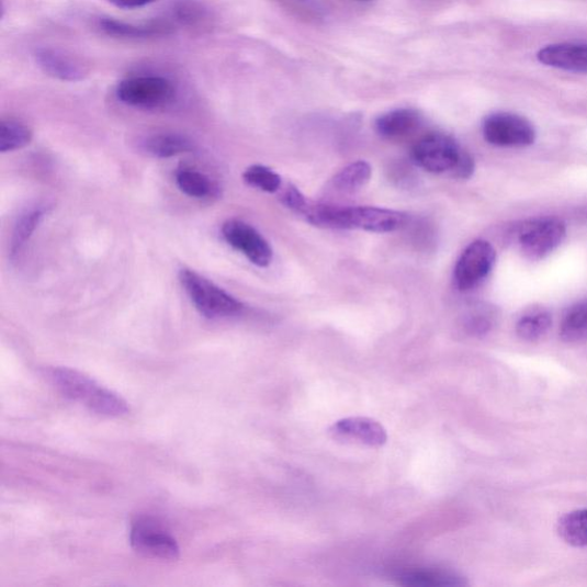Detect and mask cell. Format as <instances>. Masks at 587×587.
<instances>
[{
  "label": "cell",
  "instance_id": "cell-1",
  "mask_svg": "<svg viewBox=\"0 0 587 587\" xmlns=\"http://www.w3.org/2000/svg\"><path fill=\"white\" fill-rule=\"evenodd\" d=\"M43 375L63 396L84 405L97 415L122 417L131 413L129 405L118 394L80 371L49 368L44 370Z\"/></svg>",
  "mask_w": 587,
  "mask_h": 587
},
{
  "label": "cell",
  "instance_id": "cell-2",
  "mask_svg": "<svg viewBox=\"0 0 587 587\" xmlns=\"http://www.w3.org/2000/svg\"><path fill=\"white\" fill-rule=\"evenodd\" d=\"M303 215L315 226L335 229H363L374 234L395 233L406 223V215L377 207L315 206Z\"/></svg>",
  "mask_w": 587,
  "mask_h": 587
},
{
  "label": "cell",
  "instance_id": "cell-3",
  "mask_svg": "<svg viewBox=\"0 0 587 587\" xmlns=\"http://www.w3.org/2000/svg\"><path fill=\"white\" fill-rule=\"evenodd\" d=\"M415 162L431 173H450L467 180L475 171V162L470 153L445 134H430L414 147Z\"/></svg>",
  "mask_w": 587,
  "mask_h": 587
},
{
  "label": "cell",
  "instance_id": "cell-4",
  "mask_svg": "<svg viewBox=\"0 0 587 587\" xmlns=\"http://www.w3.org/2000/svg\"><path fill=\"white\" fill-rule=\"evenodd\" d=\"M180 282L195 309L208 319L234 317L244 311L239 300L193 270L183 269Z\"/></svg>",
  "mask_w": 587,
  "mask_h": 587
},
{
  "label": "cell",
  "instance_id": "cell-5",
  "mask_svg": "<svg viewBox=\"0 0 587 587\" xmlns=\"http://www.w3.org/2000/svg\"><path fill=\"white\" fill-rule=\"evenodd\" d=\"M176 95L174 83L159 75L133 76L122 80L116 88V97L122 104L146 111L171 105Z\"/></svg>",
  "mask_w": 587,
  "mask_h": 587
},
{
  "label": "cell",
  "instance_id": "cell-6",
  "mask_svg": "<svg viewBox=\"0 0 587 587\" xmlns=\"http://www.w3.org/2000/svg\"><path fill=\"white\" fill-rule=\"evenodd\" d=\"M483 136L498 147H527L534 143L535 131L530 121L513 113H495L483 122Z\"/></svg>",
  "mask_w": 587,
  "mask_h": 587
},
{
  "label": "cell",
  "instance_id": "cell-7",
  "mask_svg": "<svg viewBox=\"0 0 587 587\" xmlns=\"http://www.w3.org/2000/svg\"><path fill=\"white\" fill-rule=\"evenodd\" d=\"M567 235L566 225L556 218L532 221L520 229L519 244L524 257L539 261L548 257Z\"/></svg>",
  "mask_w": 587,
  "mask_h": 587
},
{
  "label": "cell",
  "instance_id": "cell-8",
  "mask_svg": "<svg viewBox=\"0 0 587 587\" xmlns=\"http://www.w3.org/2000/svg\"><path fill=\"white\" fill-rule=\"evenodd\" d=\"M497 253L486 240L472 242L459 258L454 269L455 285L459 291L469 292L477 287L492 272Z\"/></svg>",
  "mask_w": 587,
  "mask_h": 587
},
{
  "label": "cell",
  "instance_id": "cell-9",
  "mask_svg": "<svg viewBox=\"0 0 587 587\" xmlns=\"http://www.w3.org/2000/svg\"><path fill=\"white\" fill-rule=\"evenodd\" d=\"M131 541L134 550L144 556L161 560L180 557L181 549L172 534L150 518H140L133 524Z\"/></svg>",
  "mask_w": 587,
  "mask_h": 587
},
{
  "label": "cell",
  "instance_id": "cell-10",
  "mask_svg": "<svg viewBox=\"0 0 587 587\" xmlns=\"http://www.w3.org/2000/svg\"><path fill=\"white\" fill-rule=\"evenodd\" d=\"M224 240L240 251L255 266L268 268L273 260V250L257 228L240 219H229L223 224Z\"/></svg>",
  "mask_w": 587,
  "mask_h": 587
},
{
  "label": "cell",
  "instance_id": "cell-11",
  "mask_svg": "<svg viewBox=\"0 0 587 587\" xmlns=\"http://www.w3.org/2000/svg\"><path fill=\"white\" fill-rule=\"evenodd\" d=\"M34 58L46 75L63 82H81L90 75V66L82 57L60 47H37Z\"/></svg>",
  "mask_w": 587,
  "mask_h": 587
},
{
  "label": "cell",
  "instance_id": "cell-12",
  "mask_svg": "<svg viewBox=\"0 0 587 587\" xmlns=\"http://www.w3.org/2000/svg\"><path fill=\"white\" fill-rule=\"evenodd\" d=\"M99 29L113 38L131 41L163 37L174 33L173 23L161 19L136 24L113 18H102L99 20Z\"/></svg>",
  "mask_w": 587,
  "mask_h": 587
},
{
  "label": "cell",
  "instance_id": "cell-13",
  "mask_svg": "<svg viewBox=\"0 0 587 587\" xmlns=\"http://www.w3.org/2000/svg\"><path fill=\"white\" fill-rule=\"evenodd\" d=\"M538 59L541 64L560 70L587 74V43L566 42L543 47Z\"/></svg>",
  "mask_w": 587,
  "mask_h": 587
},
{
  "label": "cell",
  "instance_id": "cell-14",
  "mask_svg": "<svg viewBox=\"0 0 587 587\" xmlns=\"http://www.w3.org/2000/svg\"><path fill=\"white\" fill-rule=\"evenodd\" d=\"M422 116L411 109H399L382 114L375 121L376 133L387 139H398L417 132Z\"/></svg>",
  "mask_w": 587,
  "mask_h": 587
},
{
  "label": "cell",
  "instance_id": "cell-15",
  "mask_svg": "<svg viewBox=\"0 0 587 587\" xmlns=\"http://www.w3.org/2000/svg\"><path fill=\"white\" fill-rule=\"evenodd\" d=\"M331 432L338 437L352 438L371 447L387 442V432L379 422L368 418H349L338 421Z\"/></svg>",
  "mask_w": 587,
  "mask_h": 587
},
{
  "label": "cell",
  "instance_id": "cell-16",
  "mask_svg": "<svg viewBox=\"0 0 587 587\" xmlns=\"http://www.w3.org/2000/svg\"><path fill=\"white\" fill-rule=\"evenodd\" d=\"M195 145L189 137L174 134L162 133L149 136L143 143V149L148 156L158 159H170L177 156L193 151Z\"/></svg>",
  "mask_w": 587,
  "mask_h": 587
},
{
  "label": "cell",
  "instance_id": "cell-17",
  "mask_svg": "<svg viewBox=\"0 0 587 587\" xmlns=\"http://www.w3.org/2000/svg\"><path fill=\"white\" fill-rule=\"evenodd\" d=\"M398 582L404 586L414 587H453L467 585V582L461 575L436 571L407 572L398 576Z\"/></svg>",
  "mask_w": 587,
  "mask_h": 587
},
{
  "label": "cell",
  "instance_id": "cell-18",
  "mask_svg": "<svg viewBox=\"0 0 587 587\" xmlns=\"http://www.w3.org/2000/svg\"><path fill=\"white\" fill-rule=\"evenodd\" d=\"M46 214L47 208L44 206H38L25 212L19 218L14 226L13 236L11 239L10 252L12 259H15L24 246L27 245Z\"/></svg>",
  "mask_w": 587,
  "mask_h": 587
},
{
  "label": "cell",
  "instance_id": "cell-19",
  "mask_svg": "<svg viewBox=\"0 0 587 587\" xmlns=\"http://www.w3.org/2000/svg\"><path fill=\"white\" fill-rule=\"evenodd\" d=\"M557 533L561 540L573 548L587 546V509L574 510L561 518Z\"/></svg>",
  "mask_w": 587,
  "mask_h": 587
},
{
  "label": "cell",
  "instance_id": "cell-20",
  "mask_svg": "<svg viewBox=\"0 0 587 587\" xmlns=\"http://www.w3.org/2000/svg\"><path fill=\"white\" fill-rule=\"evenodd\" d=\"M172 19L184 27L206 29L212 23V14L195 0H177L171 9Z\"/></svg>",
  "mask_w": 587,
  "mask_h": 587
},
{
  "label": "cell",
  "instance_id": "cell-21",
  "mask_svg": "<svg viewBox=\"0 0 587 587\" xmlns=\"http://www.w3.org/2000/svg\"><path fill=\"white\" fill-rule=\"evenodd\" d=\"M33 140L31 127L14 118H4L0 123V151L8 153L29 146Z\"/></svg>",
  "mask_w": 587,
  "mask_h": 587
},
{
  "label": "cell",
  "instance_id": "cell-22",
  "mask_svg": "<svg viewBox=\"0 0 587 587\" xmlns=\"http://www.w3.org/2000/svg\"><path fill=\"white\" fill-rule=\"evenodd\" d=\"M372 168L365 161H357L341 170L334 180V188L351 194L363 189L371 180Z\"/></svg>",
  "mask_w": 587,
  "mask_h": 587
},
{
  "label": "cell",
  "instance_id": "cell-23",
  "mask_svg": "<svg viewBox=\"0 0 587 587\" xmlns=\"http://www.w3.org/2000/svg\"><path fill=\"white\" fill-rule=\"evenodd\" d=\"M560 337L567 343L587 342V301L567 313L560 327Z\"/></svg>",
  "mask_w": 587,
  "mask_h": 587
},
{
  "label": "cell",
  "instance_id": "cell-24",
  "mask_svg": "<svg viewBox=\"0 0 587 587\" xmlns=\"http://www.w3.org/2000/svg\"><path fill=\"white\" fill-rule=\"evenodd\" d=\"M176 183L184 194L195 199L207 197L214 190L208 176L191 168L178 169Z\"/></svg>",
  "mask_w": 587,
  "mask_h": 587
},
{
  "label": "cell",
  "instance_id": "cell-25",
  "mask_svg": "<svg viewBox=\"0 0 587 587\" xmlns=\"http://www.w3.org/2000/svg\"><path fill=\"white\" fill-rule=\"evenodd\" d=\"M552 326L549 312L539 309L523 315L517 324V335L520 339L532 342L543 338Z\"/></svg>",
  "mask_w": 587,
  "mask_h": 587
},
{
  "label": "cell",
  "instance_id": "cell-26",
  "mask_svg": "<svg viewBox=\"0 0 587 587\" xmlns=\"http://www.w3.org/2000/svg\"><path fill=\"white\" fill-rule=\"evenodd\" d=\"M244 180L248 185L267 193H275L282 188V177L261 165L247 168L244 172Z\"/></svg>",
  "mask_w": 587,
  "mask_h": 587
},
{
  "label": "cell",
  "instance_id": "cell-27",
  "mask_svg": "<svg viewBox=\"0 0 587 587\" xmlns=\"http://www.w3.org/2000/svg\"><path fill=\"white\" fill-rule=\"evenodd\" d=\"M276 2L308 21H317L321 16V9L317 0H276Z\"/></svg>",
  "mask_w": 587,
  "mask_h": 587
},
{
  "label": "cell",
  "instance_id": "cell-28",
  "mask_svg": "<svg viewBox=\"0 0 587 587\" xmlns=\"http://www.w3.org/2000/svg\"><path fill=\"white\" fill-rule=\"evenodd\" d=\"M494 325V318L490 314L477 313L473 314L466 324L467 330L475 337L486 336L489 334Z\"/></svg>",
  "mask_w": 587,
  "mask_h": 587
},
{
  "label": "cell",
  "instance_id": "cell-29",
  "mask_svg": "<svg viewBox=\"0 0 587 587\" xmlns=\"http://www.w3.org/2000/svg\"><path fill=\"white\" fill-rule=\"evenodd\" d=\"M282 200L286 207L300 214H303L306 207L309 206L304 195L295 187L292 185L286 189Z\"/></svg>",
  "mask_w": 587,
  "mask_h": 587
},
{
  "label": "cell",
  "instance_id": "cell-30",
  "mask_svg": "<svg viewBox=\"0 0 587 587\" xmlns=\"http://www.w3.org/2000/svg\"><path fill=\"white\" fill-rule=\"evenodd\" d=\"M109 2L118 9L136 10L156 3L158 0H109Z\"/></svg>",
  "mask_w": 587,
  "mask_h": 587
},
{
  "label": "cell",
  "instance_id": "cell-31",
  "mask_svg": "<svg viewBox=\"0 0 587 587\" xmlns=\"http://www.w3.org/2000/svg\"><path fill=\"white\" fill-rule=\"evenodd\" d=\"M359 2H371V0H359Z\"/></svg>",
  "mask_w": 587,
  "mask_h": 587
}]
</instances>
